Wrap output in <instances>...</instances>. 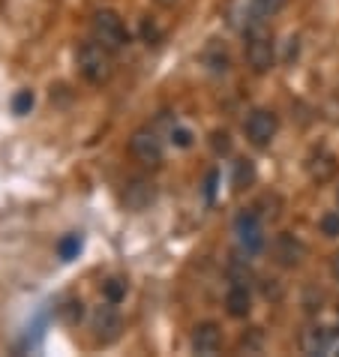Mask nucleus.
Masks as SVG:
<instances>
[{
	"instance_id": "0eeeda50",
	"label": "nucleus",
	"mask_w": 339,
	"mask_h": 357,
	"mask_svg": "<svg viewBox=\"0 0 339 357\" xmlns=\"http://www.w3.org/2000/svg\"><path fill=\"white\" fill-rule=\"evenodd\" d=\"M225 18H228V24H232L234 31H241L243 36L264 24V13H262V6H258L255 0H232Z\"/></svg>"
},
{
	"instance_id": "412c9836",
	"label": "nucleus",
	"mask_w": 339,
	"mask_h": 357,
	"mask_svg": "<svg viewBox=\"0 0 339 357\" xmlns=\"http://www.w3.org/2000/svg\"><path fill=\"white\" fill-rule=\"evenodd\" d=\"M168 135H172V144H177V147H189V144H193V132H189L186 126H177L174 123Z\"/></svg>"
},
{
	"instance_id": "a878e982",
	"label": "nucleus",
	"mask_w": 339,
	"mask_h": 357,
	"mask_svg": "<svg viewBox=\"0 0 339 357\" xmlns=\"http://www.w3.org/2000/svg\"><path fill=\"white\" fill-rule=\"evenodd\" d=\"M331 276H333V280L339 282V252H336L333 259H331Z\"/></svg>"
},
{
	"instance_id": "1a4fd4ad",
	"label": "nucleus",
	"mask_w": 339,
	"mask_h": 357,
	"mask_svg": "<svg viewBox=\"0 0 339 357\" xmlns=\"http://www.w3.org/2000/svg\"><path fill=\"white\" fill-rule=\"evenodd\" d=\"M271 255L279 267H301L306 259V246L294 234H276L271 243Z\"/></svg>"
},
{
	"instance_id": "f8f14e48",
	"label": "nucleus",
	"mask_w": 339,
	"mask_h": 357,
	"mask_svg": "<svg viewBox=\"0 0 339 357\" xmlns=\"http://www.w3.org/2000/svg\"><path fill=\"white\" fill-rule=\"evenodd\" d=\"M301 345H303L306 354H327L331 351V345H333V331L331 327H322V324L306 327Z\"/></svg>"
},
{
	"instance_id": "2eb2a0df",
	"label": "nucleus",
	"mask_w": 339,
	"mask_h": 357,
	"mask_svg": "<svg viewBox=\"0 0 339 357\" xmlns=\"http://www.w3.org/2000/svg\"><path fill=\"white\" fill-rule=\"evenodd\" d=\"M204 63L211 66V73H228V66H232V61H228V52L219 43L207 45L204 52Z\"/></svg>"
},
{
	"instance_id": "b1692460",
	"label": "nucleus",
	"mask_w": 339,
	"mask_h": 357,
	"mask_svg": "<svg viewBox=\"0 0 339 357\" xmlns=\"http://www.w3.org/2000/svg\"><path fill=\"white\" fill-rule=\"evenodd\" d=\"M142 36L147 39V45H151V43L156 45V43H159V36H163V33H159V27H156V24L144 22V24H142Z\"/></svg>"
},
{
	"instance_id": "bb28decb",
	"label": "nucleus",
	"mask_w": 339,
	"mask_h": 357,
	"mask_svg": "<svg viewBox=\"0 0 339 357\" xmlns=\"http://www.w3.org/2000/svg\"><path fill=\"white\" fill-rule=\"evenodd\" d=\"M156 3H163V6H172V3H177V0H156Z\"/></svg>"
},
{
	"instance_id": "ddd939ff",
	"label": "nucleus",
	"mask_w": 339,
	"mask_h": 357,
	"mask_svg": "<svg viewBox=\"0 0 339 357\" xmlns=\"http://www.w3.org/2000/svg\"><path fill=\"white\" fill-rule=\"evenodd\" d=\"M249 310H253V294H249L243 282H234L225 294V312L232 315V319H246Z\"/></svg>"
},
{
	"instance_id": "6ab92c4d",
	"label": "nucleus",
	"mask_w": 339,
	"mask_h": 357,
	"mask_svg": "<svg viewBox=\"0 0 339 357\" xmlns=\"http://www.w3.org/2000/svg\"><path fill=\"white\" fill-rule=\"evenodd\" d=\"M318 228H322L324 237H339V211H331L318 220Z\"/></svg>"
},
{
	"instance_id": "9b49d317",
	"label": "nucleus",
	"mask_w": 339,
	"mask_h": 357,
	"mask_svg": "<svg viewBox=\"0 0 339 357\" xmlns=\"http://www.w3.org/2000/svg\"><path fill=\"white\" fill-rule=\"evenodd\" d=\"M219 349H223V331H219V324L202 321V324H198L195 331H193V351L211 357V354H216Z\"/></svg>"
},
{
	"instance_id": "6e6552de",
	"label": "nucleus",
	"mask_w": 339,
	"mask_h": 357,
	"mask_svg": "<svg viewBox=\"0 0 339 357\" xmlns=\"http://www.w3.org/2000/svg\"><path fill=\"white\" fill-rule=\"evenodd\" d=\"M121 331H123V319H121V312L114 310V303L96 306L93 310V336H96V342L112 345L117 336H121Z\"/></svg>"
},
{
	"instance_id": "393cba45",
	"label": "nucleus",
	"mask_w": 339,
	"mask_h": 357,
	"mask_svg": "<svg viewBox=\"0 0 339 357\" xmlns=\"http://www.w3.org/2000/svg\"><path fill=\"white\" fill-rule=\"evenodd\" d=\"M216 181H219V174L211 172L207 174V186H204V195H207V202H213V192H216Z\"/></svg>"
},
{
	"instance_id": "20e7f679",
	"label": "nucleus",
	"mask_w": 339,
	"mask_h": 357,
	"mask_svg": "<svg viewBox=\"0 0 339 357\" xmlns=\"http://www.w3.org/2000/svg\"><path fill=\"white\" fill-rule=\"evenodd\" d=\"M234 234H237V243H241V250L246 255H258L264 250V228H262V216L255 211H243L237 216Z\"/></svg>"
},
{
	"instance_id": "39448f33",
	"label": "nucleus",
	"mask_w": 339,
	"mask_h": 357,
	"mask_svg": "<svg viewBox=\"0 0 339 357\" xmlns=\"http://www.w3.org/2000/svg\"><path fill=\"white\" fill-rule=\"evenodd\" d=\"M129 153H133L142 165L156 168L159 162H163V138H159L156 130H151V126L135 130L133 138H129Z\"/></svg>"
},
{
	"instance_id": "4468645a",
	"label": "nucleus",
	"mask_w": 339,
	"mask_h": 357,
	"mask_svg": "<svg viewBox=\"0 0 339 357\" xmlns=\"http://www.w3.org/2000/svg\"><path fill=\"white\" fill-rule=\"evenodd\" d=\"M253 181H255V165L249 162V160H241V162L234 165L232 190H234V192H243V190H249V186H253Z\"/></svg>"
},
{
	"instance_id": "f3484780",
	"label": "nucleus",
	"mask_w": 339,
	"mask_h": 357,
	"mask_svg": "<svg viewBox=\"0 0 339 357\" xmlns=\"http://www.w3.org/2000/svg\"><path fill=\"white\" fill-rule=\"evenodd\" d=\"M103 294L108 303H121L126 297V280H121V276H112L108 282H103Z\"/></svg>"
},
{
	"instance_id": "a211bd4d",
	"label": "nucleus",
	"mask_w": 339,
	"mask_h": 357,
	"mask_svg": "<svg viewBox=\"0 0 339 357\" xmlns=\"http://www.w3.org/2000/svg\"><path fill=\"white\" fill-rule=\"evenodd\" d=\"M57 312H61V319L66 324H78V321H82V315H84V303L82 301H66Z\"/></svg>"
},
{
	"instance_id": "7ed1b4c3",
	"label": "nucleus",
	"mask_w": 339,
	"mask_h": 357,
	"mask_svg": "<svg viewBox=\"0 0 339 357\" xmlns=\"http://www.w3.org/2000/svg\"><path fill=\"white\" fill-rule=\"evenodd\" d=\"M246 63L253 73H271L273 63H276V45H273V36L262 27L246 33Z\"/></svg>"
},
{
	"instance_id": "9d476101",
	"label": "nucleus",
	"mask_w": 339,
	"mask_h": 357,
	"mask_svg": "<svg viewBox=\"0 0 339 357\" xmlns=\"http://www.w3.org/2000/svg\"><path fill=\"white\" fill-rule=\"evenodd\" d=\"M153 198H156V186L151 181H144V177H135V181H129L126 190H123V207L138 213V211H144V207H151Z\"/></svg>"
},
{
	"instance_id": "5701e85b",
	"label": "nucleus",
	"mask_w": 339,
	"mask_h": 357,
	"mask_svg": "<svg viewBox=\"0 0 339 357\" xmlns=\"http://www.w3.org/2000/svg\"><path fill=\"white\" fill-rule=\"evenodd\" d=\"M255 3L262 6V13H264V15H276L279 9H282V6L288 3V0H255Z\"/></svg>"
},
{
	"instance_id": "f257e3e1",
	"label": "nucleus",
	"mask_w": 339,
	"mask_h": 357,
	"mask_svg": "<svg viewBox=\"0 0 339 357\" xmlns=\"http://www.w3.org/2000/svg\"><path fill=\"white\" fill-rule=\"evenodd\" d=\"M75 63H78V73H82L91 84H105L114 73V63H112V52L105 45H99L96 39L91 43H82L75 52Z\"/></svg>"
},
{
	"instance_id": "f03ea898",
	"label": "nucleus",
	"mask_w": 339,
	"mask_h": 357,
	"mask_svg": "<svg viewBox=\"0 0 339 357\" xmlns=\"http://www.w3.org/2000/svg\"><path fill=\"white\" fill-rule=\"evenodd\" d=\"M91 31H93V39L99 45H105L108 52H121V48L129 43V31L123 24V18L112 13V9H99L91 22Z\"/></svg>"
},
{
	"instance_id": "aec40b11",
	"label": "nucleus",
	"mask_w": 339,
	"mask_h": 357,
	"mask_svg": "<svg viewBox=\"0 0 339 357\" xmlns=\"http://www.w3.org/2000/svg\"><path fill=\"white\" fill-rule=\"evenodd\" d=\"M31 108H33V93L31 91H18L15 99H13V112L18 117H24V114H31Z\"/></svg>"
},
{
	"instance_id": "dca6fc26",
	"label": "nucleus",
	"mask_w": 339,
	"mask_h": 357,
	"mask_svg": "<svg viewBox=\"0 0 339 357\" xmlns=\"http://www.w3.org/2000/svg\"><path fill=\"white\" fill-rule=\"evenodd\" d=\"M82 246H84L82 234H66L63 241L57 243V255H61V261H73V259H78V252H82Z\"/></svg>"
},
{
	"instance_id": "423d86ee",
	"label": "nucleus",
	"mask_w": 339,
	"mask_h": 357,
	"mask_svg": "<svg viewBox=\"0 0 339 357\" xmlns=\"http://www.w3.org/2000/svg\"><path fill=\"white\" fill-rule=\"evenodd\" d=\"M243 132L249 138V144L267 147L276 138V132H279V117L273 112H267V108H255V112L246 117Z\"/></svg>"
},
{
	"instance_id": "4be33fe9",
	"label": "nucleus",
	"mask_w": 339,
	"mask_h": 357,
	"mask_svg": "<svg viewBox=\"0 0 339 357\" xmlns=\"http://www.w3.org/2000/svg\"><path fill=\"white\" fill-rule=\"evenodd\" d=\"M213 151L216 153H228V151H232V138H228V132H213Z\"/></svg>"
}]
</instances>
